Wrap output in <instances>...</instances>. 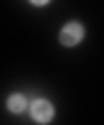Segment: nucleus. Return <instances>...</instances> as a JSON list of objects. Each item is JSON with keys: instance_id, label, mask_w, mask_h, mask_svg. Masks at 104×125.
Listing matches in <instances>:
<instances>
[{"instance_id": "f257e3e1", "label": "nucleus", "mask_w": 104, "mask_h": 125, "mask_svg": "<svg viewBox=\"0 0 104 125\" xmlns=\"http://www.w3.org/2000/svg\"><path fill=\"white\" fill-rule=\"evenodd\" d=\"M83 37H86V28H83L81 21H69L65 23L63 28H60L58 32V40L63 46H76L83 42Z\"/></svg>"}, {"instance_id": "f03ea898", "label": "nucleus", "mask_w": 104, "mask_h": 125, "mask_svg": "<svg viewBox=\"0 0 104 125\" xmlns=\"http://www.w3.org/2000/svg\"><path fill=\"white\" fill-rule=\"evenodd\" d=\"M28 107H30V118L35 123H39V125H49L51 121H53V116H56V107L49 102V100H44V97L32 100Z\"/></svg>"}, {"instance_id": "7ed1b4c3", "label": "nucleus", "mask_w": 104, "mask_h": 125, "mask_svg": "<svg viewBox=\"0 0 104 125\" xmlns=\"http://www.w3.org/2000/svg\"><path fill=\"white\" fill-rule=\"evenodd\" d=\"M7 109L12 114H23L28 109V97H26V95H21V93H12L7 97Z\"/></svg>"}, {"instance_id": "20e7f679", "label": "nucleus", "mask_w": 104, "mask_h": 125, "mask_svg": "<svg viewBox=\"0 0 104 125\" xmlns=\"http://www.w3.org/2000/svg\"><path fill=\"white\" fill-rule=\"evenodd\" d=\"M30 2L35 5V7H44V5H46V2H51V0H30Z\"/></svg>"}]
</instances>
